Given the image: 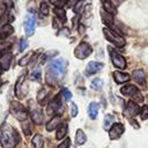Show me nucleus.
I'll list each match as a JSON object with an SVG mask.
<instances>
[{"instance_id": "1", "label": "nucleus", "mask_w": 148, "mask_h": 148, "mask_svg": "<svg viewBox=\"0 0 148 148\" xmlns=\"http://www.w3.org/2000/svg\"><path fill=\"white\" fill-rule=\"evenodd\" d=\"M20 141L17 131L8 123H3L0 128V143L2 148H14Z\"/></svg>"}, {"instance_id": "2", "label": "nucleus", "mask_w": 148, "mask_h": 148, "mask_svg": "<svg viewBox=\"0 0 148 148\" xmlns=\"http://www.w3.org/2000/svg\"><path fill=\"white\" fill-rule=\"evenodd\" d=\"M65 73V60L62 58L54 59L50 62L47 67V73L45 75V81L50 86H54L56 82L62 77Z\"/></svg>"}, {"instance_id": "3", "label": "nucleus", "mask_w": 148, "mask_h": 148, "mask_svg": "<svg viewBox=\"0 0 148 148\" xmlns=\"http://www.w3.org/2000/svg\"><path fill=\"white\" fill-rule=\"evenodd\" d=\"M103 34H104V37L111 42V44H113L114 46L117 47H123L125 45V39L124 37H121L119 34H117L114 30H112L111 28L109 27H105L103 28Z\"/></svg>"}, {"instance_id": "4", "label": "nucleus", "mask_w": 148, "mask_h": 148, "mask_svg": "<svg viewBox=\"0 0 148 148\" xmlns=\"http://www.w3.org/2000/svg\"><path fill=\"white\" fill-rule=\"evenodd\" d=\"M10 112L20 121H25L28 119V111H27V109L21 103H18V102H12V104H10Z\"/></svg>"}, {"instance_id": "5", "label": "nucleus", "mask_w": 148, "mask_h": 148, "mask_svg": "<svg viewBox=\"0 0 148 148\" xmlns=\"http://www.w3.org/2000/svg\"><path fill=\"white\" fill-rule=\"evenodd\" d=\"M29 110H30V116L32 118V120L36 123V124H42L43 123V119H44V114H43V111L42 109L36 104L35 101L30 99L29 101Z\"/></svg>"}, {"instance_id": "6", "label": "nucleus", "mask_w": 148, "mask_h": 148, "mask_svg": "<svg viewBox=\"0 0 148 148\" xmlns=\"http://www.w3.org/2000/svg\"><path fill=\"white\" fill-rule=\"evenodd\" d=\"M91 52H92L91 46L86 42H81L74 50V56L77 59H86L87 57H89L91 54Z\"/></svg>"}, {"instance_id": "7", "label": "nucleus", "mask_w": 148, "mask_h": 148, "mask_svg": "<svg viewBox=\"0 0 148 148\" xmlns=\"http://www.w3.org/2000/svg\"><path fill=\"white\" fill-rule=\"evenodd\" d=\"M35 25H36V18L34 13H28L24 20V31L27 36H31L35 32Z\"/></svg>"}, {"instance_id": "8", "label": "nucleus", "mask_w": 148, "mask_h": 148, "mask_svg": "<svg viewBox=\"0 0 148 148\" xmlns=\"http://www.w3.org/2000/svg\"><path fill=\"white\" fill-rule=\"evenodd\" d=\"M109 52H110V57H111V60H112V64H113L114 67H117L119 69L126 68V61H125L123 56H120L119 53L114 52L111 49H109Z\"/></svg>"}, {"instance_id": "9", "label": "nucleus", "mask_w": 148, "mask_h": 148, "mask_svg": "<svg viewBox=\"0 0 148 148\" xmlns=\"http://www.w3.org/2000/svg\"><path fill=\"white\" fill-rule=\"evenodd\" d=\"M124 131H125V128H124V125L123 124L114 123L111 126L110 131H109V136H110L111 140H117V139L120 138V135L124 133Z\"/></svg>"}, {"instance_id": "10", "label": "nucleus", "mask_w": 148, "mask_h": 148, "mask_svg": "<svg viewBox=\"0 0 148 148\" xmlns=\"http://www.w3.org/2000/svg\"><path fill=\"white\" fill-rule=\"evenodd\" d=\"M139 111H140V108H139V105L136 104V103H134V102H128L127 103V105H126V109H125V116L126 117H134V116H136L138 113H139Z\"/></svg>"}, {"instance_id": "11", "label": "nucleus", "mask_w": 148, "mask_h": 148, "mask_svg": "<svg viewBox=\"0 0 148 148\" xmlns=\"http://www.w3.org/2000/svg\"><path fill=\"white\" fill-rule=\"evenodd\" d=\"M120 92L124 95V96H131V97H134L136 94H139V89L133 86V84H126L121 89H120Z\"/></svg>"}, {"instance_id": "12", "label": "nucleus", "mask_w": 148, "mask_h": 148, "mask_svg": "<svg viewBox=\"0 0 148 148\" xmlns=\"http://www.w3.org/2000/svg\"><path fill=\"white\" fill-rule=\"evenodd\" d=\"M60 108H61L60 95H57V96L51 101V103H50V105H49V108H47V113L51 114V113H53V112L60 110Z\"/></svg>"}, {"instance_id": "13", "label": "nucleus", "mask_w": 148, "mask_h": 148, "mask_svg": "<svg viewBox=\"0 0 148 148\" xmlns=\"http://www.w3.org/2000/svg\"><path fill=\"white\" fill-rule=\"evenodd\" d=\"M102 68H103V64L97 62V61H90L86 67V73H87V75H91V74L97 73Z\"/></svg>"}, {"instance_id": "14", "label": "nucleus", "mask_w": 148, "mask_h": 148, "mask_svg": "<svg viewBox=\"0 0 148 148\" xmlns=\"http://www.w3.org/2000/svg\"><path fill=\"white\" fill-rule=\"evenodd\" d=\"M12 58H13V56H12V53H10V52L5 53V54L0 58V66H1V68H2L3 71H7V69L9 68V66H10V61H12Z\"/></svg>"}, {"instance_id": "15", "label": "nucleus", "mask_w": 148, "mask_h": 148, "mask_svg": "<svg viewBox=\"0 0 148 148\" xmlns=\"http://www.w3.org/2000/svg\"><path fill=\"white\" fill-rule=\"evenodd\" d=\"M132 77H133V80H134L136 83L145 84V82H146L145 73H143L142 69H134L133 73H132Z\"/></svg>"}, {"instance_id": "16", "label": "nucleus", "mask_w": 148, "mask_h": 148, "mask_svg": "<svg viewBox=\"0 0 148 148\" xmlns=\"http://www.w3.org/2000/svg\"><path fill=\"white\" fill-rule=\"evenodd\" d=\"M60 123H61V117H60V116H54L51 120L47 121V124H46V130H47V131H53V130H56V128L60 125Z\"/></svg>"}, {"instance_id": "17", "label": "nucleus", "mask_w": 148, "mask_h": 148, "mask_svg": "<svg viewBox=\"0 0 148 148\" xmlns=\"http://www.w3.org/2000/svg\"><path fill=\"white\" fill-rule=\"evenodd\" d=\"M13 32H14V28H13L10 24L2 25V27L0 28V39H5V38H7V37L10 36Z\"/></svg>"}, {"instance_id": "18", "label": "nucleus", "mask_w": 148, "mask_h": 148, "mask_svg": "<svg viewBox=\"0 0 148 148\" xmlns=\"http://www.w3.org/2000/svg\"><path fill=\"white\" fill-rule=\"evenodd\" d=\"M98 104L95 103V102H91L89 105H88V116L90 119H96L97 117V113H98Z\"/></svg>"}, {"instance_id": "19", "label": "nucleus", "mask_w": 148, "mask_h": 148, "mask_svg": "<svg viewBox=\"0 0 148 148\" xmlns=\"http://www.w3.org/2000/svg\"><path fill=\"white\" fill-rule=\"evenodd\" d=\"M113 79L117 83H124L130 80V75L121 72H113Z\"/></svg>"}, {"instance_id": "20", "label": "nucleus", "mask_w": 148, "mask_h": 148, "mask_svg": "<svg viewBox=\"0 0 148 148\" xmlns=\"http://www.w3.org/2000/svg\"><path fill=\"white\" fill-rule=\"evenodd\" d=\"M103 7H104V10L108 14H110V15L117 14V9H116V7L113 6V3L111 1H103Z\"/></svg>"}, {"instance_id": "21", "label": "nucleus", "mask_w": 148, "mask_h": 148, "mask_svg": "<svg viewBox=\"0 0 148 148\" xmlns=\"http://www.w3.org/2000/svg\"><path fill=\"white\" fill-rule=\"evenodd\" d=\"M66 133H67V124L64 123V124H61V125L58 127L57 133H56V139H57V140L62 139V138L66 135Z\"/></svg>"}, {"instance_id": "22", "label": "nucleus", "mask_w": 148, "mask_h": 148, "mask_svg": "<svg viewBox=\"0 0 148 148\" xmlns=\"http://www.w3.org/2000/svg\"><path fill=\"white\" fill-rule=\"evenodd\" d=\"M87 141V136L82 130H77L75 133V142L76 145H83Z\"/></svg>"}, {"instance_id": "23", "label": "nucleus", "mask_w": 148, "mask_h": 148, "mask_svg": "<svg viewBox=\"0 0 148 148\" xmlns=\"http://www.w3.org/2000/svg\"><path fill=\"white\" fill-rule=\"evenodd\" d=\"M32 146H34V148H43V145H44V139H43V136L40 135V134H36V135H34V138H32Z\"/></svg>"}, {"instance_id": "24", "label": "nucleus", "mask_w": 148, "mask_h": 148, "mask_svg": "<svg viewBox=\"0 0 148 148\" xmlns=\"http://www.w3.org/2000/svg\"><path fill=\"white\" fill-rule=\"evenodd\" d=\"M113 119H114V117H113L112 114H106V116H105V118H104V123H103V128H104V130H106V131H110L111 126L113 125V124H112Z\"/></svg>"}, {"instance_id": "25", "label": "nucleus", "mask_w": 148, "mask_h": 148, "mask_svg": "<svg viewBox=\"0 0 148 148\" xmlns=\"http://www.w3.org/2000/svg\"><path fill=\"white\" fill-rule=\"evenodd\" d=\"M53 12H54V14L58 16V18L61 20L62 23L66 22V12H65L64 8H61V7H56V8L53 9Z\"/></svg>"}, {"instance_id": "26", "label": "nucleus", "mask_w": 148, "mask_h": 148, "mask_svg": "<svg viewBox=\"0 0 148 148\" xmlns=\"http://www.w3.org/2000/svg\"><path fill=\"white\" fill-rule=\"evenodd\" d=\"M23 81H24V75H21V76L17 79V81H16V86H15V95H16L18 98L22 97V96H21V87H22V84H23Z\"/></svg>"}, {"instance_id": "27", "label": "nucleus", "mask_w": 148, "mask_h": 148, "mask_svg": "<svg viewBox=\"0 0 148 148\" xmlns=\"http://www.w3.org/2000/svg\"><path fill=\"white\" fill-rule=\"evenodd\" d=\"M46 95H47V92H46V90H45V88H42L39 91H38V94H37V101H38V103L39 104H45V99H46Z\"/></svg>"}, {"instance_id": "28", "label": "nucleus", "mask_w": 148, "mask_h": 148, "mask_svg": "<svg viewBox=\"0 0 148 148\" xmlns=\"http://www.w3.org/2000/svg\"><path fill=\"white\" fill-rule=\"evenodd\" d=\"M9 49H10V43H8V42H0V58L5 53H7L9 51Z\"/></svg>"}, {"instance_id": "29", "label": "nucleus", "mask_w": 148, "mask_h": 148, "mask_svg": "<svg viewBox=\"0 0 148 148\" xmlns=\"http://www.w3.org/2000/svg\"><path fill=\"white\" fill-rule=\"evenodd\" d=\"M90 87H91L92 89H95V90H99V89H102V87H103V81H102L101 79H94V80L91 81V83H90Z\"/></svg>"}, {"instance_id": "30", "label": "nucleus", "mask_w": 148, "mask_h": 148, "mask_svg": "<svg viewBox=\"0 0 148 148\" xmlns=\"http://www.w3.org/2000/svg\"><path fill=\"white\" fill-rule=\"evenodd\" d=\"M39 12H40L42 16H47L49 15V5L46 2H42L40 7H39Z\"/></svg>"}, {"instance_id": "31", "label": "nucleus", "mask_w": 148, "mask_h": 148, "mask_svg": "<svg viewBox=\"0 0 148 148\" xmlns=\"http://www.w3.org/2000/svg\"><path fill=\"white\" fill-rule=\"evenodd\" d=\"M29 77H30V80H32V81H38V80L40 79V71H39L38 68L34 69V71L31 72V74L29 75Z\"/></svg>"}, {"instance_id": "32", "label": "nucleus", "mask_w": 148, "mask_h": 148, "mask_svg": "<svg viewBox=\"0 0 148 148\" xmlns=\"http://www.w3.org/2000/svg\"><path fill=\"white\" fill-rule=\"evenodd\" d=\"M31 56H32V52H29L27 56H24L22 59H20L18 65H20V66H27L28 62H29V60H30V58H31Z\"/></svg>"}, {"instance_id": "33", "label": "nucleus", "mask_w": 148, "mask_h": 148, "mask_svg": "<svg viewBox=\"0 0 148 148\" xmlns=\"http://www.w3.org/2000/svg\"><path fill=\"white\" fill-rule=\"evenodd\" d=\"M60 95L64 97L65 101H69L71 97H72V94L69 92V90L67 88H61V91H60Z\"/></svg>"}, {"instance_id": "34", "label": "nucleus", "mask_w": 148, "mask_h": 148, "mask_svg": "<svg viewBox=\"0 0 148 148\" xmlns=\"http://www.w3.org/2000/svg\"><path fill=\"white\" fill-rule=\"evenodd\" d=\"M27 46H28V40L25 38H21L20 42H18V51L22 52L23 50L27 49Z\"/></svg>"}, {"instance_id": "35", "label": "nucleus", "mask_w": 148, "mask_h": 148, "mask_svg": "<svg viewBox=\"0 0 148 148\" xmlns=\"http://www.w3.org/2000/svg\"><path fill=\"white\" fill-rule=\"evenodd\" d=\"M140 116H141V119H142V120H146V119L148 118V105H143V106L141 108Z\"/></svg>"}, {"instance_id": "36", "label": "nucleus", "mask_w": 148, "mask_h": 148, "mask_svg": "<svg viewBox=\"0 0 148 148\" xmlns=\"http://www.w3.org/2000/svg\"><path fill=\"white\" fill-rule=\"evenodd\" d=\"M71 114H72V117H76L77 116V105L75 103L71 104Z\"/></svg>"}, {"instance_id": "37", "label": "nucleus", "mask_w": 148, "mask_h": 148, "mask_svg": "<svg viewBox=\"0 0 148 148\" xmlns=\"http://www.w3.org/2000/svg\"><path fill=\"white\" fill-rule=\"evenodd\" d=\"M23 131L25 133V135H30L31 134V127H30V123L28 121V125H25V121H23Z\"/></svg>"}, {"instance_id": "38", "label": "nucleus", "mask_w": 148, "mask_h": 148, "mask_svg": "<svg viewBox=\"0 0 148 148\" xmlns=\"http://www.w3.org/2000/svg\"><path fill=\"white\" fill-rule=\"evenodd\" d=\"M69 143H71L69 138H66V139L58 146V148H69Z\"/></svg>"}, {"instance_id": "39", "label": "nucleus", "mask_w": 148, "mask_h": 148, "mask_svg": "<svg viewBox=\"0 0 148 148\" xmlns=\"http://www.w3.org/2000/svg\"><path fill=\"white\" fill-rule=\"evenodd\" d=\"M82 6H83V2H82V1L76 2V3L74 5V12H75L76 14H79V13L81 12V9H82Z\"/></svg>"}, {"instance_id": "40", "label": "nucleus", "mask_w": 148, "mask_h": 148, "mask_svg": "<svg viewBox=\"0 0 148 148\" xmlns=\"http://www.w3.org/2000/svg\"><path fill=\"white\" fill-rule=\"evenodd\" d=\"M2 72H3V69H2V68H1V66H0V75L2 74Z\"/></svg>"}]
</instances>
